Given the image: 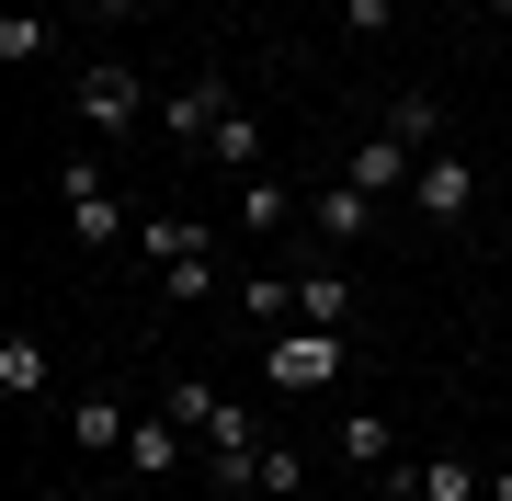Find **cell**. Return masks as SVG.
I'll return each instance as SVG.
<instances>
[{"label": "cell", "mask_w": 512, "mask_h": 501, "mask_svg": "<svg viewBox=\"0 0 512 501\" xmlns=\"http://www.w3.org/2000/svg\"><path fill=\"white\" fill-rule=\"evenodd\" d=\"M57 205H69L80 251H137V205L103 183V160H57Z\"/></svg>", "instance_id": "1"}, {"label": "cell", "mask_w": 512, "mask_h": 501, "mask_svg": "<svg viewBox=\"0 0 512 501\" xmlns=\"http://www.w3.org/2000/svg\"><path fill=\"white\" fill-rule=\"evenodd\" d=\"M342 365H353V342H342V331H308V319H296L285 342H262V388H274V399H319V388H342Z\"/></svg>", "instance_id": "2"}, {"label": "cell", "mask_w": 512, "mask_h": 501, "mask_svg": "<svg viewBox=\"0 0 512 501\" xmlns=\"http://www.w3.org/2000/svg\"><path fill=\"white\" fill-rule=\"evenodd\" d=\"M171 422H183V433H205V456H262V422H251V410H239L228 388H205V376H171Z\"/></svg>", "instance_id": "3"}, {"label": "cell", "mask_w": 512, "mask_h": 501, "mask_svg": "<svg viewBox=\"0 0 512 501\" xmlns=\"http://www.w3.org/2000/svg\"><path fill=\"white\" fill-rule=\"evenodd\" d=\"M410 217H421V228H467V217H478V160L421 149V171H410Z\"/></svg>", "instance_id": "4"}, {"label": "cell", "mask_w": 512, "mask_h": 501, "mask_svg": "<svg viewBox=\"0 0 512 501\" xmlns=\"http://www.w3.org/2000/svg\"><path fill=\"white\" fill-rule=\"evenodd\" d=\"M80 126H92V137H126L137 126V114H148V69H126V57H103V69H80Z\"/></svg>", "instance_id": "5"}, {"label": "cell", "mask_w": 512, "mask_h": 501, "mask_svg": "<svg viewBox=\"0 0 512 501\" xmlns=\"http://www.w3.org/2000/svg\"><path fill=\"white\" fill-rule=\"evenodd\" d=\"M308 240H319V251H365V240H376V194L342 183V171L308 183Z\"/></svg>", "instance_id": "6"}, {"label": "cell", "mask_w": 512, "mask_h": 501, "mask_svg": "<svg viewBox=\"0 0 512 501\" xmlns=\"http://www.w3.org/2000/svg\"><path fill=\"white\" fill-rule=\"evenodd\" d=\"M228 114H239V92H228V69H194L183 92L160 103V137H171V149H205V137H217Z\"/></svg>", "instance_id": "7"}, {"label": "cell", "mask_w": 512, "mask_h": 501, "mask_svg": "<svg viewBox=\"0 0 512 501\" xmlns=\"http://www.w3.org/2000/svg\"><path fill=\"white\" fill-rule=\"evenodd\" d=\"M183 456H194V433L171 422V410H137V433H126V456H114V467H126L137 490H171V479H183Z\"/></svg>", "instance_id": "8"}, {"label": "cell", "mask_w": 512, "mask_h": 501, "mask_svg": "<svg viewBox=\"0 0 512 501\" xmlns=\"http://www.w3.org/2000/svg\"><path fill=\"white\" fill-rule=\"evenodd\" d=\"M285 228H308V194L274 183V171H251L239 183V240H285Z\"/></svg>", "instance_id": "9"}, {"label": "cell", "mask_w": 512, "mask_h": 501, "mask_svg": "<svg viewBox=\"0 0 512 501\" xmlns=\"http://www.w3.org/2000/svg\"><path fill=\"white\" fill-rule=\"evenodd\" d=\"M410 171H421V149H399L387 126L365 137V149H342V183H365L376 205H387V194H410Z\"/></svg>", "instance_id": "10"}, {"label": "cell", "mask_w": 512, "mask_h": 501, "mask_svg": "<svg viewBox=\"0 0 512 501\" xmlns=\"http://www.w3.org/2000/svg\"><path fill=\"white\" fill-rule=\"evenodd\" d=\"M296 319L308 331H353V274L342 262H296Z\"/></svg>", "instance_id": "11"}, {"label": "cell", "mask_w": 512, "mask_h": 501, "mask_svg": "<svg viewBox=\"0 0 512 501\" xmlns=\"http://www.w3.org/2000/svg\"><path fill=\"white\" fill-rule=\"evenodd\" d=\"M194 251H217L194 217H137V262H148V274H171V262H194Z\"/></svg>", "instance_id": "12"}, {"label": "cell", "mask_w": 512, "mask_h": 501, "mask_svg": "<svg viewBox=\"0 0 512 501\" xmlns=\"http://www.w3.org/2000/svg\"><path fill=\"white\" fill-rule=\"evenodd\" d=\"M46 376H57V365H46L35 331H0V388H12V399H46Z\"/></svg>", "instance_id": "13"}, {"label": "cell", "mask_w": 512, "mask_h": 501, "mask_svg": "<svg viewBox=\"0 0 512 501\" xmlns=\"http://www.w3.org/2000/svg\"><path fill=\"white\" fill-rule=\"evenodd\" d=\"M126 433H137V422H126L114 399H80V410H69V445H80V456H126Z\"/></svg>", "instance_id": "14"}, {"label": "cell", "mask_w": 512, "mask_h": 501, "mask_svg": "<svg viewBox=\"0 0 512 501\" xmlns=\"http://www.w3.org/2000/svg\"><path fill=\"white\" fill-rule=\"evenodd\" d=\"M330 445H342V467H399V456H387V410H342Z\"/></svg>", "instance_id": "15"}, {"label": "cell", "mask_w": 512, "mask_h": 501, "mask_svg": "<svg viewBox=\"0 0 512 501\" xmlns=\"http://www.w3.org/2000/svg\"><path fill=\"white\" fill-rule=\"evenodd\" d=\"M205 160H217V171H239V183H251V171H262V114H228V126L205 137Z\"/></svg>", "instance_id": "16"}, {"label": "cell", "mask_w": 512, "mask_h": 501, "mask_svg": "<svg viewBox=\"0 0 512 501\" xmlns=\"http://www.w3.org/2000/svg\"><path fill=\"white\" fill-rule=\"evenodd\" d=\"M387 137H399V149H444V103L433 92H399V103H387Z\"/></svg>", "instance_id": "17"}, {"label": "cell", "mask_w": 512, "mask_h": 501, "mask_svg": "<svg viewBox=\"0 0 512 501\" xmlns=\"http://www.w3.org/2000/svg\"><path fill=\"white\" fill-rule=\"evenodd\" d=\"M490 490V467H467V456H421V501H478Z\"/></svg>", "instance_id": "18"}, {"label": "cell", "mask_w": 512, "mask_h": 501, "mask_svg": "<svg viewBox=\"0 0 512 501\" xmlns=\"http://www.w3.org/2000/svg\"><path fill=\"white\" fill-rule=\"evenodd\" d=\"M46 46H57V23H46V12H0V57H12V69H35Z\"/></svg>", "instance_id": "19"}, {"label": "cell", "mask_w": 512, "mask_h": 501, "mask_svg": "<svg viewBox=\"0 0 512 501\" xmlns=\"http://www.w3.org/2000/svg\"><path fill=\"white\" fill-rule=\"evenodd\" d=\"M239 308H251L262 331H285V319H296V274H251V285H239Z\"/></svg>", "instance_id": "20"}, {"label": "cell", "mask_w": 512, "mask_h": 501, "mask_svg": "<svg viewBox=\"0 0 512 501\" xmlns=\"http://www.w3.org/2000/svg\"><path fill=\"white\" fill-rule=\"evenodd\" d=\"M205 285H217V251H194V262H171V274H160V297H171V308H194Z\"/></svg>", "instance_id": "21"}, {"label": "cell", "mask_w": 512, "mask_h": 501, "mask_svg": "<svg viewBox=\"0 0 512 501\" xmlns=\"http://www.w3.org/2000/svg\"><path fill=\"white\" fill-rule=\"evenodd\" d=\"M262 490H285V501H308V467H296V445H262Z\"/></svg>", "instance_id": "22"}, {"label": "cell", "mask_w": 512, "mask_h": 501, "mask_svg": "<svg viewBox=\"0 0 512 501\" xmlns=\"http://www.w3.org/2000/svg\"><path fill=\"white\" fill-rule=\"evenodd\" d=\"M387 12H399V0H342V35H365V46H376V35H387Z\"/></svg>", "instance_id": "23"}, {"label": "cell", "mask_w": 512, "mask_h": 501, "mask_svg": "<svg viewBox=\"0 0 512 501\" xmlns=\"http://www.w3.org/2000/svg\"><path fill=\"white\" fill-rule=\"evenodd\" d=\"M103 23H137V12H183V0H92Z\"/></svg>", "instance_id": "24"}, {"label": "cell", "mask_w": 512, "mask_h": 501, "mask_svg": "<svg viewBox=\"0 0 512 501\" xmlns=\"http://www.w3.org/2000/svg\"><path fill=\"white\" fill-rule=\"evenodd\" d=\"M376 501H421V467H387V490Z\"/></svg>", "instance_id": "25"}, {"label": "cell", "mask_w": 512, "mask_h": 501, "mask_svg": "<svg viewBox=\"0 0 512 501\" xmlns=\"http://www.w3.org/2000/svg\"><path fill=\"white\" fill-rule=\"evenodd\" d=\"M478 501H512V456H501V467H490V490H478Z\"/></svg>", "instance_id": "26"}, {"label": "cell", "mask_w": 512, "mask_h": 501, "mask_svg": "<svg viewBox=\"0 0 512 501\" xmlns=\"http://www.w3.org/2000/svg\"><path fill=\"white\" fill-rule=\"evenodd\" d=\"M444 12H467V0H444Z\"/></svg>", "instance_id": "27"}, {"label": "cell", "mask_w": 512, "mask_h": 501, "mask_svg": "<svg viewBox=\"0 0 512 501\" xmlns=\"http://www.w3.org/2000/svg\"><path fill=\"white\" fill-rule=\"evenodd\" d=\"M262 501H285V490H262Z\"/></svg>", "instance_id": "28"}]
</instances>
